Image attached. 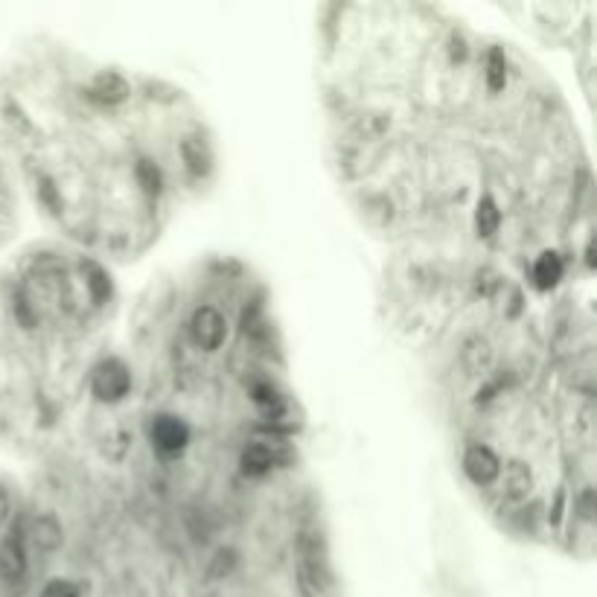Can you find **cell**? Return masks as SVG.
<instances>
[{"mask_svg": "<svg viewBox=\"0 0 597 597\" xmlns=\"http://www.w3.org/2000/svg\"><path fill=\"white\" fill-rule=\"evenodd\" d=\"M117 318L111 266L62 239H35L3 260L0 449L33 464L65 449Z\"/></svg>", "mask_w": 597, "mask_h": 597, "instance_id": "cell-4", "label": "cell"}, {"mask_svg": "<svg viewBox=\"0 0 597 597\" xmlns=\"http://www.w3.org/2000/svg\"><path fill=\"white\" fill-rule=\"evenodd\" d=\"M315 76L327 166L388 268L446 303L493 266L539 300L592 280V164L525 50L432 3H330Z\"/></svg>", "mask_w": 597, "mask_h": 597, "instance_id": "cell-1", "label": "cell"}, {"mask_svg": "<svg viewBox=\"0 0 597 597\" xmlns=\"http://www.w3.org/2000/svg\"><path fill=\"white\" fill-rule=\"evenodd\" d=\"M504 12L516 15L525 30L536 33L548 44H577L592 41V3H516L504 6Z\"/></svg>", "mask_w": 597, "mask_h": 597, "instance_id": "cell-5", "label": "cell"}, {"mask_svg": "<svg viewBox=\"0 0 597 597\" xmlns=\"http://www.w3.org/2000/svg\"><path fill=\"white\" fill-rule=\"evenodd\" d=\"M21 187L0 143V251H6L21 228Z\"/></svg>", "mask_w": 597, "mask_h": 597, "instance_id": "cell-6", "label": "cell"}, {"mask_svg": "<svg viewBox=\"0 0 597 597\" xmlns=\"http://www.w3.org/2000/svg\"><path fill=\"white\" fill-rule=\"evenodd\" d=\"M466 490L507 536L592 557L595 309L510 292L426 350Z\"/></svg>", "mask_w": 597, "mask_h": 597, "instance_id": "cell-3", "label": "cell"}, {"mask_svg": "<svg viewBox=\"0 0 597 597\" xmlns=\"http://www.w3.org/2000/svg\"><path fill=\"white\" fill-rule=\"evenodd\" d=\"M0 143L53 236L111 268L149 254L219 175L184 88L47 35L0 65Z\"/></svg>", "mask_w": 597, "mask_h": 597, "instance_id": "cell-2", "label": "cell"}]
</instances>
